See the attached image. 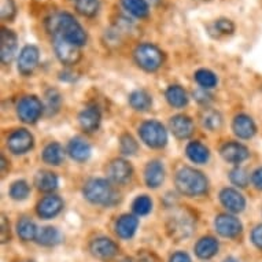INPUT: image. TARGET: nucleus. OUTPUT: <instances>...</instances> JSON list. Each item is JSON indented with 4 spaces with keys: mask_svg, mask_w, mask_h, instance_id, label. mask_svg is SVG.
<instances>
[{
    "mask_svg": "<svg viewBox=\"0 0 262 262\" xmlns=\"http://www.w3.org/2000/svg\"><path fill=\"white\" fill-rule=\"evenodd\" d=\"M48 32L51 35H60L64 39L73 43L77 47H82L86 44V33L80 22L70 13L54 14L46 21Z\"/></svg>",
    "mask_w": 262,
    "mask_h": 262,
    "instance_id": "obj_1",
    "label": "nucleus"
},
{
    "mask_svg": "<svg viewBox=\"0 0 262 262\" xmlns=\"http://www.w3.org/2000/svg\"><path fill=\"white\" fill-rule=\"evenodd\" d=\"M177 189L187 196H199L206 193L209 181L203 173L192 168H181L174 179Z\"/></svg>",
    "mask_w": 262,
    "mask_h": 262,
    "instance_id": "obj_2",
    "label": "nucleus"
},
{
    "mask_svg": "<svg viewBox=\"0 0 262 262\" xmlns=\"http://www.w3.org/2000/svg\"><path fill=\"white\" fill-rule=\"evenodd\" d=\"M84 196L94 205H113L116 202V193L107 180L104 179H92L84 185Z\"/></svg>",
    "mask_w": 262,
    "mask_h": 262,
    "instance_id": "obj_3",
    "label": "nucleus"
},
{
    "mask_svg": "<svg viewBox=\"0 0 262 262\" xmlns=\"http://www.w3.org/2000/svg\"><path fill=\"white\" fill-rule=\"evenodd\" d=\"M134 56L136 63L146 72H155L163 63V52L151 43L139 44L135 48Z\"/></svg>",
    "mask_w": 262,
    "mask_h": 262,
    "instance_id": "obj_4",
    "label": "nucleus"
},
{
    "mask_svg": "<svg viewBox=\"0 0 262 262\" xmlns=\"http://www.w3.org/2000/svg\"><path fill=\"white\" fill-rule=\"evenodd\" d=\"M168 235L174 241H183L188 237L193 231V219L188 211H176L172 217H169L166 223Z\"/></svg>",
    "mask_w": 262,
    "mask_h": 262,
    "instance_id": "obj_5",
    "label": "nucleus"
},
{
    "mask_svg": "<svg viewBox=\"0 0 262 262\" xmlns=\"http://www.w3.org/2000/svg\"><path fill=\"white\" fill-rule=\"evenodd\" d=\"M139 135H140V139L144 142V144H147L151 148H161L168 142L166 129L159 121L155 120L143 122L139 128Z\"/></svg>",
    "mask_w": 262,
    "mask_h": 262,
    "instance_id": "obj_6",
    "label": "nucleus"
},
{
    "mask_svg": "<svg viewBox=\"0 0 262 262\" xmlns=\"http://www.w3.org/2000/svg\"><path fill=\"white\" fill-rule=\"evenodd\" d=\"M52 44H54V51H55L56 58L63 64L72 66L76 64L81 58V52L73 43H70L60 35H52Z\"/></svg>",
    "mask_w": 262,
    "mask_h": 262,
    "instance_id": "obj_7",
    "label": "nucleus"
},
{
    "mask_svg": "<svg viewBox=\"0 0 262 262\" xmlns=\"http://www.w3.org/2000/svg\"><path fill=\"white\" fill-rule=\"evenodd\" d=\"M17 113L21 121L26 124H35L43 113V104L36 96H25L19 100Z\"/></svg>",
    "mask_w": 262,
    "mask_h": 262,
    "instance_id": "obj_8",
    "label": "nucleus"
},
{
    "mask_svg": "<svg viewBox=\"0 0 262 262\" xmlns=\"http://www.w3.org/2000/svg\"><path fill=\"white\" fill-rule=\"evenodd\" d=\"M40 59V51L36 46H25L18 56V70L24 76H29L37 68Z\"/></svg>",
    "mask_w": 262,
    "mask_h": 262,
    "instance_id": "obj_9",
    "label": "nucleus"
},
{
    "mask_svg": "<svg viewBox=\"0 0 262 262\" xmlns=\"http://www.w3.org/2000/svg\"><path fill=\"white\" fill-rule=\"evenodd\" d=\"M7 147L13 154H25L33 147V136L26 129H17L7 139Z\"/></svg>",
    "mask_w": 262,
    "mask_h": 262,
    "instance_id": "obj_10",
    "label": "nucleus"
},
{
    "mask_svg": "<svg viewBox=\"0 0 262 262\" xmlns=\"http://www.w3.org/2000/svg\"><path fill=\"white\" fill-rule=\"evenodd\" d=\"M18 47L17 35L13 30L3 28L0 33V58L5 64H9L13 60Z\"/></svg>",
    "mask_w": 262,
    "mask_h": 262,
    "instance_id": "obj_11",
    "label": "nucleus"
},
{
    "mask_svg": "<svg viewBox=\"0 0 262 262\" xmlns=\"http://www.w3.org/2000/svg\"><path fill=\"white\" fill-rule=\"evenodd\" d=\"M217 232L224 237H236L242 232L241 221L229 214H220L214 221Z\"/></svg>",
    "mask_w": 262,
    "mask_h": 262,
    "instance_id": "obj_12",
    "label": "nucleus"
},
{
    "mask_svg": "<svg viewBox=\"0 0 262 262\" xmlns=\"http://www.w3.org/2000/svg\"><path fill=\"white\" fill-rule=\"evenodd\" d=\"M108 176L113 181H116L117 184H125L126 181L130 180V177L134 174V168L132 165L125 161V159H114L108 165Z\"/></svg>",
    "mask_w": 262,
    "mask_h": 262,
    "instance_id": "obj_13",
    "label": "nucleus"
},
{
    "mask_svg": "<svg viewBox=\"0 0 262 262\" xmlns=\"http://www.w3.org/2000/svg\"><path fill=\"white\" fill-rule=\"evenodd\" d=\"M220 201L223 206L231 213H241L246 207L245 196L233 188H224L220 192Z\"/></svg>",
    "mask_w": 262,
    "mask_h": 262,
    "instance_id": "obj_14",
    "label": "nucleus"
},
{
    "mask_svg": "<svg viewBox=\"0 0 262 262\" xmlns=\"http://www.w3.org/2000/svg\"><path fill=\"white\" fill-rule=\"evenodd\" d=\"M63 207V201L56 195H48L44 196L37 205V214L44 220L54 219L58 215Z\"/></svg>",
    "mask_w": 262,
    "mask_h": 262,
    "instance_id": "obj_15",
    "label": "nucleus"
},
{
    "mask_svg": "<svg viewBox=\"0 0 262 262\" xmlns=\"http://www.w3.org/2000/svg\"><path fill=\"white\" fill-rule=\"evenodd\" d=\"M249 155L250 152L249 150H247V147L241 144V143H225V144L221 147V157L229 163L243 162L245 159L249 158Z\"/></svg>",
    "mask_w": 262,
    "mask_h": 262,
    "instance_id": "obj_16",
    "label": "nucleus"
},
{
    "mask_svg": "<svg viewBox=\"0 0 262 262\" xmlns=\"http://www.w3.org/2000/svg\"><path fill=\"white\" fill-rule=\"evenodd\" d=\"M91 253L100 259H110L118 253V246L108 237H99L91 243Z\"/></svg>",
    "mask_w": 262,
    "mask_h": 262,
    "instance_id": "obj_17",
    "label": "nucleus"
},
{
    "mask_svg": "<svg viewBox=\"0 0 262 262\" xmlns=\"http://www.w3.org/2000/svg\"><path fill=\"white\" fill-rule=\"evenodd\" d=\"M170 130L177 139H188L195 130V125L189 117L174 116L170 118Z\"/></svg>",
    "mask_w": 262,
    "mask_h": 262,
    "instance_id": "obj_18",
    "label": "nucleus"
},
{
    "mask_svg": "<svg viewBox=\"0 0 262 262\" xmlns=\"http://www.w3.org/2000/svg\"><path fill=\"white\" fill-rule=\"evenodd\" d=\"M233 134L241 139H251L257 132V126L254 121L246 114H239L232 122Z\"/></svg>",
    "mask_w": 262,
    "mask_h": 262,
    "instance_id": "obj_19",
    "label": "nucleus"
},
{
    "mask_svg": "<svg viewBox=\"0 0 262 262\" xmlns=\"http://www.w3.org/2000/svg\"><path fill=\"white\" fill-rule=\"evenodd\" d=\"M144 179L150 188H158L165 180V169L162 163L159 161H151L144 170Z\"/></svg>",
    "mask_w": 262,
    "mask_h": 262,
    "instance_id": "obj_20",
    "label": "nucleus"
},
{
    "mask_svg": "<svg viewBox=\"0 0 262 262\" xmlns=\"http://www.w3.org/2000/svg\"><path fill=\"white\" fill-rule=\"evenodd\" d=\"M100 120H102L100 112L95 106H90V107L84 108L80 113V116H78L80 125H81V128L85 132H94V130H96V129L99 128Z\"/></svg>",
    "mask_w": 262,
    "mask_h": 262,
    "instance_id": "obj_21",
    "label": "nucleus"
},
{
    "mask_svg": "<svg viewBox=\"0 0 262 262\" xmlns=\"http://www.w3.org/2000/svg\"><path fill=\"white\" fill-rule=\"evenodd\" d=\"M139 227V220L132 214H124L121 215L120 219L117 220L116 224V232L117 235L122 239H130L134 236L136 229Z\"/></svg>",
    "mask_w": 262,
    "mask_h": 262,
    "instance_id": "obj_22",
    "label": "nucleus"
},
{
    "mask_svg": "<svg viewBox=\"0 0 262 262\" xmlns=\"http://www.w3.org/2000/svg\"><path fill=\"white\" fill-rule=\"evenodd\" d=\"M68 152L74 161L84 162L91 157V146L81 138H74L68 146Z\"/></svg>",
    "mask_w": 262,
    "mask_h": 262,
    "instance_id": "obj_23",
    "label": "nucleus"
},
{
    "mask_svg": "<svg viewBox=\"0 0 262 262\" xmlns=\"http://www.w3.org/2000/svg\"><path fill=\"white\" fill-rule=\"evenodd\" d=\"M217 251H219V242L211 236L202 237L201 241H198L196 246H195V253L202 259L214 257Z\"/></svg>",
    "mask_w": 262,
    "mask_h": 262,
    "instance_id": "obj_24",
    "label": "nucleus"
},
{
    "mask_svg": "<svg viewBox=\"0 0 262 262\" xmlns=\"http://www.w3.org/2000/svg\"><path fill=\"white\" fill-rule=\"evenodd\" d=\"M58 177H56L55 173L52 172H39L35 177V185L37 187L39 191H43V192H52L58 188Z\"/></svg>",
    "mask_w": 262,
    "mask_h": 262,
    "instance_id": "obj_25",
    "label": "nucleus"
},
{
    "mask_svg": "<svg viewBox=\"0 0 262 262\" xmlns=\"http://www.w3.org/2000/svg\"><path fill=\"white\" fill-rule=\"evenodd\" d=\"M187 157L195 163H206L210 158V152L205 144L201 142H191L185 148Z\"/></svg>",
    "mask_w": 262,
    "mask_h": 262,
    "instance_id": "obj_26",
    "label": "nucleus"
},
{
    "mask_svg": "<svg viewBox=\"0 0 262 262\" xmlns=\"http://www.w3.org/2000/svg\"><path fill=\"white\" fill-rule=\"evenodd\" d=\"M121 6L136 18H147L150 14V5L146 0H121Z\"/></svg>",
    "mask_w": 262,
    "mask_h": 262,
    "instance_id": "obj_27",
    "label": "nucleus"
},
{
    "mask_svg": "<svg viewBox=\"0 0 262 262\" xmlns=\"http://www.w3.org/2000/svg\"><path fill=\"white\" fill-rule=\"evenodd\" d=\"M64 151L59 143H50L43 151V161L48 165L58 166L63 162Z\"/></svg>",
    "mask_w": 262,
    "mask_h": 262,
    "instance_id": "obj_28",
    "label": "nucleus"
},
{
    "mask_svg": "<svg viewBox=\"0 0 262 262\" xmlns=\"http://www.w3.org/2000/svg\"><path fill=\"white\" fill-rule=\"evenodd\" d=\"M129 104L138 112H147L152 104V99L147 91L138 90L129 95Z\"/></svg>",
    "mask_w": 262,
    "mask_h": 262,
    "instance_id": "obj_29",
    "label": "nucleus"
},
{
    "mask_svg": "<svg viewBox=\"0 0 262 262\" xmlns=\"http://www.w3.org/2000/svg\"><path fill=\"white\" fill-rule=\"evenodd\" d=\"M165 96H166V100L169 102L170 106L176 108L184 107L185 104L188 103V96H187V92H185L180 85H170L165 92Z\"/></svg>",
    "mask_w": 262,
    "mask_h": 262,
    "instance_id": "obj_30",
    "label": "nucleus"
},
{
    "mask_svg": "<svg viewBox=\"0 0 262 262\" xmlns=\"http://www.w3.org/2000/svg\"><path fill=\"white\" fill-rule=\"evenodd\" d=\"M36 241H37L39 245L56 246L58 243H60V241H62V235H60V232L56 228L46 227L39 229L37 236H36Z\"/></svg>",
    "mask_w": 262,
    "mask_h": 262,
    "instance_id": "obj_31",
    "label": "nucleus"
},
{
    "mask_svg": "<svg viewBox=\"0 0 262 262\" xmlns=\"http://www.w3.org/2000/svg\"><path fill=\"white\" fill-rule=\"evenodd\" d=\"M17 232L18 236L21 237L22 241L29 242L32 239H36L39 229L36 227V224L29 219H22L17 224Z\"/></svg>",
    "mask_w": 262,
    "mask_h": 262,
    "instance_id": "obj_32",
    "label": "nucleus"
},
{
    "mask_svg": "<svg viewBox=\"0 0 262 262\" xmlns=\"http://www.w3.org/2000/svg\"><path fill=\"white\" fill-rule=\"evenodd\" d=\"M99 9V0H76V10L84 17H95Z\"/></svg>",
    "mask_w": 262,
    "mask_h": 262,
    "instance_id": "obj_33",
    "label": "nucleus"
},
{
    "mask_svg": "<svg viewBox=\"0 0 262 262\" xmlns=\"http://www.w3.org/2000/svg\"><path fill=\"white\" fill-rule=\"evenodd\" d=\"M202 125L209 130H217L223 125V117L215 110H206L202 114Z\"/></svg>",
    "mask_w": 262,
    "mask_h": 262,
    "instance_id": "obj_34",
    "label": "nucleus"
},
{
    "mask_svg": "<svg viewBox=\"0 0 262 262\" xmlns=\"http://www.w3.org/2000/svg\"><path fill=\"white\" fill-rule=\"evenodd\" d=\"M195 80L199 85L202 86L203 90H210L217 85V77L213 72L207 69H199L195 73Z\"/></svg>",
    "mask_w": 262,
    "mask_h": 262,
    "instance_id": "obj_35",
    "label": "nucleus"
},
{
    "mask_svg": "<svg viewBox=\"0 0 262 262\" xmlns=\"http://www.w3.org/2000/svg\"><path fill=\"white\" fill-rule=\"evenodd\" d=\"M210 29L217 33V36H228L232 35L235 32V25L231 19L228 18H219L210 25Z\"/></svg>",
    "mask_w": 262,
    "mask_h": 262,
    "instance_id": "obj_36",
    "label": "nucleus"
},
{
    "mask_svg": "<svg viewBox=\"0 0 262 262\" xmlns=\"http://www.w3.org/2000/svg\"><path fill=\"white\" fill-rule=\"evenodd\" d=\"M30 187L25 180H18L13 183L11 188H10V196L14 201H24L29 196Z\"/></svg>",
    "mask_w": 262,
    "mask_h": 262,
    "instance_id": "obj_37",
    "label": "nucleus"
},
{
    "mask_svg": "<svg viewBox=\"0 0 262 262\" xmlns=\"http://www.w3.org/2000/svg\"><path fill=\"white\" fill-rule=\"evenodd\" d=\"M132 209H134V211L138 215H146L152 209V201L147 195L138 196L134 201V203H132Z\"/></svg>",
    "mask_w": 262,
    "mask_h": 262,
    "instance_id": "obj_38",
    "label": "nucleus"
},
{
    "mask_svg": "<svg viewBox=\"0 0 262 262\" xmlns=\"http://www.w3.org/2000/svg\"><path fill=\"white\" fill-rule=\"evenodd\" d=\"M120 148H121V152L125 155H134L136 154V151H138L139 146H138V142L135 140L130 135L125 134L121 136L120 139Z\"/></svg>",
    "mask_w": 262,
    "mask_h": 262,
    "instance_id": "obj_39",
    "label": "nucleus"
},
{
    "mask_svg": "<svg viewBox=\"0 0 262 262\" xmlns=\"http://www.w3.org/2000/svg\"><path fill=\"white\" fill-rule=\"evenodd\" d=\"M229 179L232 181V184L242 187V188H245L246 185L249 184V174L243 168H235L233 170H231Z\"/></svg>",
    "mask_w": 262,
    "mask_h": 262,
    "instance_id": "obj_40",
    "label": "nucleus"
},
{
    "mask_svg": "<svg viewBox=\"0 0 262 262\" xmlns=\"http://www.w3.org/2000/svg\"><path fill=\"white\" fill-rule=\"evenodd\" d=\"M46 100H47V108L50 114H55L60 107V95L58 91L50 90L46 94Z\"/></svg>",
    "mask_w": 262,
    "mask_h": 262,
    "instance_id": "obj_41",
    "label": "nucleus"
},
{
    "mask_svg": "<svg viewBox=\"0 0 262 262\" xmlns=\"http://www.w3.org/2000/svg\"><path fill=\"white\" fill-rule=\"evenodd\" d=\"M15 14H17V7H15L14 0H3V3H2V18L7 19V21H11Z\"/></svg>",
    "mask_w": 262,
    "mask_h": 262,
    "instance_id": "obj_42",
    "label": "nucleus"
},
{
    "mask_svg": "<svg viewBox=\"0 0 262 262\" xmlns=\"http://www.w3.org/2000/svg\"><path fill=\"white\" fill-rule=\"evenodd\" d=\"M130 262H159L157 255L154 253H150V251H139L136 255H135Z\"/></svg>",
    "mask_w": 262,
    "mask_h": 262,
    "instance_id": "obj_43",
    "label": "nucleus"
},
{
    "mask_svg": "<svg viewBox=\"0 0 262 262\" xmlns=\"http://www.w3.org/2000/svg\"><path fill=\"white\" fill-rule=\"evenodd\" d=\"M193 98L196 99V102H199V103H202V104H206L209 103L211 100V96L206 92V90H198V91H195L193 92Z\"/></svg>",
    "mask_w": 262,
    "mask_h": 262,
    "instance_id": "obj_44",
    "label": "nucleus"
},
{
    "mask_svg": "<svg viewBox=\"0 0 262 262\" xmlns=\"http://www.w3.org/2000/svg\"><path fill=\"white\" fill-rule=\"evenodd\" d=\"M251 241L258 249H262V225L254 228L253 233H251Z\"/></svg>",
    "mask_w": 262,
    "mask_h": 262,
    "instance_id": "obj_45",
    "label": "nucleus"
},
{
    "mask_svg": "<svg viewBox=\"0 0 262 262\" xmlns=\"http://www.w3.org/2000/svg\"><path fill=\"white\" fill-rule=\"evenodd\" d=\"M251 181L255 185V188L262 191V168H258L254 170L253 174H251Z\"/></svg>",
    "mask_w": 262,
    "mask_h": 262,
    "instance_id": "obj_46",
    "label": "nucleus"
},
{
    "mask_svg": "<svg viewBox=\"0 0 262 262\" xmlns=\"http://www.w3.org/2000/svg\"><path fill=\"white\" fill-rule=\"evenodd\" d=\"M170 262H191V259H189L188 254L179 251V253L173 254L172 258H170Z\"/></svg>",
    "mask_w": 262,
    "mask_h": 262,
    "instance_id": "obj_47",
    "label": "nucleus"
},
{
    "mask_svg": "<svg viewBox=\"0 0 262 262\" xmlns=\"http://www.w3.org/2000/svg\"><path fill=\"white\" fill-rule=\"evenodd\" d=\"M7 232L10 233V229H9V225H7V221H6V217L3 215V217H2V242H3V243L10 239V237L6 235Z\"/></svg>",
    "mask_w": 262,
    "mask_h": 262,
    "instance_id": "obj_48",
    "label": "nucleus"
},
{
    "mask_svg": "<svg viewBox=\"0 0 262 262\" xmlns=\"http://www.w3.org/2000/svg\"><path fill=\"white\" fill-rule=\"evenodd\" d=\"M6 165H7V162H6V158L5 157H2V173H3V174L6 173Z\"/></svg>",
    "mask_w": 262,
    "mask_h": 262,
    "instance_id": "obj_49",
    "label": "nucleus"
},
{
    "mask_svg": "<svg viewBox=\"0 0 262 262\" xmlns=\"http://www.w3.org/2000/svg\"><path fill=\"white\" fill-rule=\"evenodd\" d=\"M224 262H239V261H237V259H235V258L229 257V258H227V259H225Z\"/></svg>",
    "mask_w": 262,
    "mask_h": 262,
    "instance_id": "obj_50",
    "label": "nucleus"
},
{
    "mask_svg": "<svg viewBox=\"0 0 262 262\" xmlns=\"http://www.w3.org/2000/svg\"><path fill=\"white\" fill-rule=\"evenodd\" d=\"M146 2L148 3V5H150V3L151 5H155V3H158L159 0H146Z\"/></svg>",
    "mask_w": 262,
    "mask_h": 262,
    "instance_id": "obj_51",
    "label": "nucleus"
},
{
    "mask_svg": "<svg viewBox=\"0 0 262 262\" xmlns=\"http://www.w3.org/2000/svg\"><path fill=\"white\" fill-rule=\"evenodd\" d=\"M26 262H33V261H26Z\"/></svg>",
    "mask_w": 262,
    "mask_h": 262,
    "instance_id": "obj_52",
    "label": "nucleus"
}]
</instances>
